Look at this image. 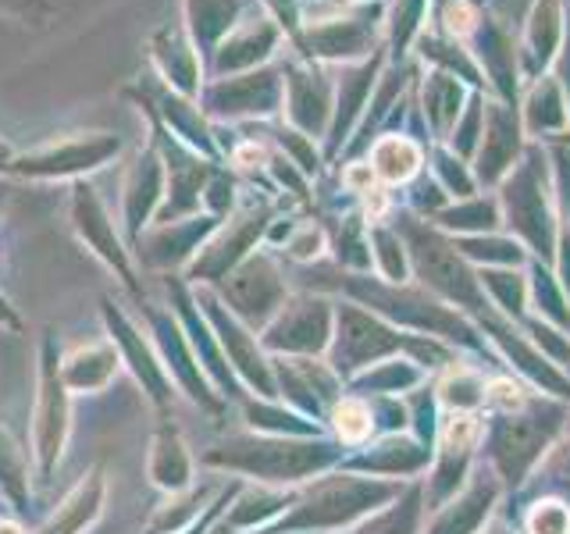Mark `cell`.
I'll list each match as a JSON object with an SVG mask.
<instances>
[{
	"instance_id": "2e32d148",
	"label": "cell",
	"mask_w": 570,
	"mask_h": 534,
	"mask_svg": "<svg viewBox=\"0 0 570 534\" xmlns=\"http://www.w3.org/2000/svg\"><path fill=\"white\" fill-rule=\"evenodd\" d=\"M0 534H22L14 524H0Z\"/></svg>"
},
{
	"instance_id": "6da1fadb",
	"label": "cell",
	"mask_w": 570,
	"mask_h": 534,
	"mask_svg": "<svg viewBox=\"0 0 570 534\" xmlns=\"http://www.w3.org/2000/svg\"><path fill=\"white\" fill-rule=\"evenodd\" d=\"M282 76L275 68H257V71H243V76H225L214 86H207V111L214 115H264L272 111L278 100V82Z\"/></svg>"
},
{
	"instance_id": "3957f363",
	"label": "cell",
	"mask_w": 570,
	"mask_h": 534,
	"mask_svg": "<svg viewBox=\"0 0 570 534\" xmlns=\"http://www.w3.org/2000/svg\"><path fill=\"white\" fill-rule=\"evenodd\" d=\"M150 58L157 76L165 79L178 97H196L200 93V50L193 47L189 32L183 29H160L150 40Z\"/></svg>"
},
{
	"instance_id": "e0dca14e",
	"label": "cell",
	"mask_w": 570,
	"mask_h": 534,
	"mask_svg": "<svg viewBox=\"0 0 570 534\" xmlns=\"http://www.w3.org/2000/svg\"><path fill=\"white\" fill-rule=\"evenodd\" d=\"M4 160H8V147L0 142V168H4Z\"/></svg>"
},
{
	"instance_id": "4fadbf2b",
	"label": "cell",
	"mask_w": 570,
	"mask_h": 534,
	"mask_svg": "<svg viewBox=\"0 0 570 534\" xmlns=\"http://www.w3.org/2000/svg\"><path fill=\"white\" fill-rule=\"evenodd\" d=\"M478 435V421L471 414H456L445 424V445H453V449H463V445H471Z\"/></svg>"
},
{
	"instance_id": "9c48e42d",
	"label": "cell",
	"mask_w": 570,
	"mask_h": 534,
	"mask_svg": "<svg viewBox=\"0 0 570 534\" xmlns=\"http://www.w3.org/2000/svg\"><path fill=\"white\" fill-rule=\"evenodd\" d=\"M557 0H542L531 18V61H549L557 47Z\"/></svg>"
},
{
	"instance_id": "9a60e30c",
	"label": "cell",
	"mask_w": 570,
	"mask_h": 534,
	"mask_svg": "<svg viewBox=\"0 0 570 534\" xmlns=\"http://www.w3.org/2000/svg\"><path fill=\"white\" fill-rule=\"evenodd\" d=\"M346 182H350L353 189H367V192H371V182H374L371 165H356V168H350V171H346Z\"/></svg>"
},
{
	"instance_id": "277c9868",
	"label": "cell",
	"mask_w": 570,
	"mask_h": 534,
	"mask_svg": "<svg viewBox=\"0 0 570 534\" xmlns=\"http://www.w3.org/2000/svg\"><path fill=\"white\" fill-rule=\"evenodd\" d=\"M367 36H371L367 14H335V18H317L296 40L314 58H353V53H364Z\"/></svg>"
},
{
	"instance_id": "7c38bea8",
	"label": "cell",
	"mask_w": 570,
	"mask_h": 534,
	"mask_svg": "<svg viewBox=\"0 0 570 534\" xmlns=\"http://www.w3.org/2000/svg\"><path fill=\"white\" fill-rule=\"evenodd\" d=\"M0 11L18 18V22H29V26H43L53 14L50 0H0Z\"/></svg>"
},
{
	"instance_id": "5b68a950",
	"label": "cell",
	"mask_w": 570,
	"mask_h": 534,
	"mask_svg": "<svg viewBox=\"0 0 570 534\" xmlns=\"http://www.w3.org/2000/svg\"><path fill=\"white\" fill-rule=\"evenodd\" d=\"M246 0H186V32L200 53H214L225 36L239 26Z\"/></svg>"
},
{
	"instance_id": "ba28073f",
	"label": "cell",
	"mask_w": 570,
	"mask_h": 534,
	"mask_svg": "<svg viewBox=\"0 0 570 534\" xmlns=\"http://www.w3.org/2000/svg\"><path fill=\"white\" fill-rule=\"evenodd\" d=\"M417 165H421V150L414 142L403 136H385L379 139V147H374L371 171L385 178V182H406V178L417 171Z\"/></svg>"
},
{
	"instance_id": "8fae6325",
	"label": "cell",
	"mask_w": 570,
	"mask_h": 534,
	"mask_svg": "<svg viewBox=\"0 0 570 534\" xmlns=\"http://www.w3.org/2000/svg\"><path fill=\"white\" fill-rule=\"evenodd\" d=\"M570 531V513L560 503H546L531 513V534H567Z\"/></svg>"
},
{
	"instance_id": "8992f818",
	"label": "cell",
	"mask_w": 570,
	"mask_h": 534,
	"mask_svg": "<svg viewBox=\"0 0 570 534\" xmlns=\"http://www.w3.org/2000/svg\"><path fill=\"white\" fill-rule=\"evenodd\" d=\"M118 142L111 136H97V139H86V142H65L61 150H50L40 154L22 165V171L32 175H53V171H76V168H94L107 154H115Z\"/></svg>"
},
{
	"instance_id": "5bb4252c",
	"label": "cell",
	"mask_w": 570,
	"mask_h": 534,
	"mask_svg": "<svg viewBox=\"0 0 570 534\" xmlns=\"http://www.w3.org/2000/svg\"><path fill=\"white\" fill-rule=\"evenodd\" d=\"M489 399H492L495 406H503V409H517V406L524 403V392L517 388L513 382H492Z\"/></svg>"
},
{
	"instance_id": "30bf717a",
	"label": "cell",
	"mask_w": 570,
	"mask_h": 534,
	"mask_svg": "<svg viewBox=\"0 0 570 534\" xmlns=\"http://www.w3.org/2000/svg\"><path fill=\"white\" fill-rule=\"evenodd\" d=\"M335 427H338V435H343L346 442H361V438H367V432H371V414H367V406H364V403H356V399L338 403V409H335Z\"/></svg>"
},
{
	"instance_id": "7a4b0ae2",
	"label": "cell",
	"mask_w": 570,
	"mask_h": 534,
	"mask_svg": "<svg viewBox=\"0 0 570 534\" xmlns=\"http://www.w3.org/2000/svg\"><path fill=\"white\" fill-rule=\"evenodd\" d=\"M278 43V22L267 14H254L232 29L225 40L218 43V50L210 53V71L218 79L225 76H243V71L257 68L267 53Z\"/></svg>"
},
{
	"instance_id": "52a82bcc",
	"label": "cell",
	"mask_w": 570,
	"mask_h": 534,
	"mask_svg": "<svg viewBox=\"0 0 570 534\" xmlns=\"http://www.w3.org/2000/svg\"><path fill=\"white\" fill-rule=\"evenodd\" d=\"M285 86H289L293 118L303 125H317L328 107V86L317 68H285Z\"/></svg>"
}]
</instances>
